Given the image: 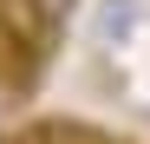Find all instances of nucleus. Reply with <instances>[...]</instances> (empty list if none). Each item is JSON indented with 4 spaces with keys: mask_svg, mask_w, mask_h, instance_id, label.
Wrapping results in <instances>:
<instances>
[{
    "mask_svg": "<svg viewBox=\"0 0 150 144\" xmlns=\"http://www.w3.org/2000/svg\"><path fill=\"white\" fill-rule=\"evenodd\" d=\"M39 13H46V20H52V26H65V20H72V13H79V0H39Z\"/></svg>",
    "mask_w": 150,
    "mask_h": 144,
    "instance_id": "obj_2",
    "label": "nucleus"
},
{
    "mask_svg": "<svg viewBox=\"0 0 150 144\" xmlns=\"http://www.w3.org/2000/svg\"><path fill=\"white\" fill-rule=\"evenodd\" d=\"M131 33H137V0H98L91 39H98V46H124Z\"/></svg>",
    "mask_w": 150,
    "mask_h": 144,
    "instance_id": "obj_1",
    "label": "nucleus"
}]
</instances>
